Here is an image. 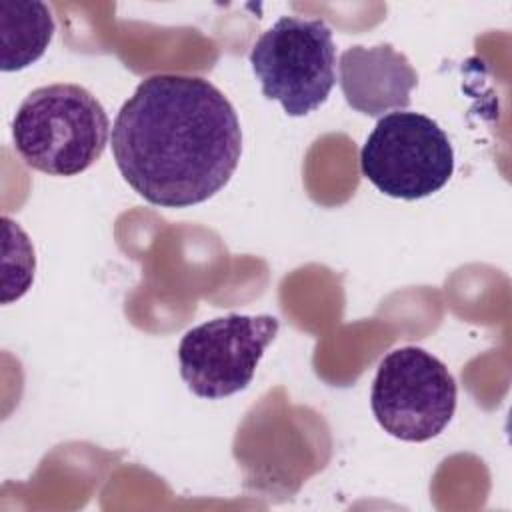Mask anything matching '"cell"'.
Returning <instances> with one entry per match:
<instances>
[{
  "instance_id": "ba28073f",
  "label": "cell",
  "mask_w": 512,
  "mask_h": 512,
  "mask_svg": "<svg viewBox=\"0 0 512 512\" xmlns=\"http://www.w3.org/2000/svg\"><path fill=\"white\" fill-rule=\"evenodd\" d=\"M54 36V18L36 0H0V68L16 72L36 62Z\"/></svg>"
},
{
  "instance_id": "6da1fadb",
  "label": "cell",
  "mask_w": 512,
  "mask_h": 512,
  "mask_svg": "<svg viewBox=\"0 0 512 512\" xmlns=\"http://www.w3.org/2000/svg\"><path fill=\"white\" fill-rule=\"evenodd\" d=\"M112 154L146 202L188 208L228 184L240 162L242 128L212 82L154 74L122 104L112 126Z\"/></svg>"
},
{
  "instance_id": "8992f818",
  "label": "cell",
  "mask_w": 512,
  "mask_h": 512,
  "mask_svg": "<svg viewBox=\"0 0 512 512\" xmlns=\"http://www.w3.org/2000/svg\"><path fill=\"white\" fill-rule=\"evenodd\" d=\"M278 328V318L270 314H228L190 328L178 346L182 380L208 400L244 390Z\"/></svg>"
},
{
  "instance_id": "5b68a950",
  "label": "cell",
  "mask_w": 512,
  "mask_h": 512,
  "mask_svg": "<svg viewBox=\"0 0 512 512\" xmlns=\"http://www.w3.org/2000/svg\"><path fill=\"white\" fill-rule=\"evenodd\" d=\"M456 400L458 386L446 364L418 346L386 354L370 394L378 424L404 442L438 436L452 420Z\"/></svg>"
},
{
  "instance_id": "52a82bcc",
  "label": "cell",
  "mask_w": 512,
  "mask_h": 512,
  "mask_svg": "<svg viewBox=\"0 0 512 512\" xmlns=\"http://www.w3.org/2000/svg\"><path fill=\"white\" fill-rule=\"evenodd\" d=\"M418 74L408 58L390 44L352 46L340 56V86L346 102L368 116L404 110Z\"/></svg>"
},
{
  "instance_id": "7a4b0ae2",
  "label": "cell",
  "mask_w": 512,
  "mask_h": 512,
  "mask_svg": "<svg viewBox=\"0 0 512 512\" xmlns=\"http://www.w3.org/2000/svg\"><path fill=\"white\" fill-rule=\"evenodd\" d=\"M110 120L92 92L78 84L32 90L12 120L14 150L30 168L76 176L106 150Z\"/></svg>"
},
{
  "instance_id": "277c9868",
  "label": "cell",
  "mask_w": 512,
  "mask_h": 512,
  "mask_svg": "<svg viewBox=\"0 0 512 512\" xmlns=\"http://www.w3.org/2000/svg\"><path fill=\"white\" fill-rule=\"evenodd\" d=\"M360 170L382 194L418 200L438 192L452 178L454 150L436 120L394 110L380 116L366 138Z\"/></svg>"
},
{
  "instance_id": "3957f363",
  "label": "cell",
  "mask_w": 512,
  "mask_h": 512,
  "mask_svg": "<svg viewBox=\"0 0 512 512\" xmlns=\"http://www.w3.org/2000/svg\"><path fill=\"white\" fill-rule=\"evenodd\" d=\"M250 64L268 100L280 102L288 116H306L336 84L332 30L320 18L284 16L254 42Z\"/></svg>"
}]
</instances>
